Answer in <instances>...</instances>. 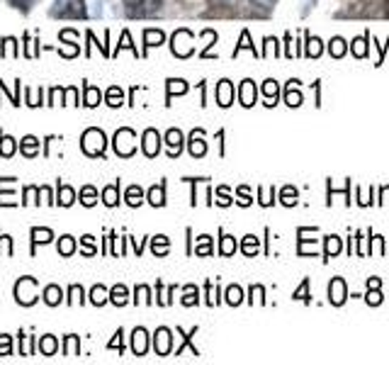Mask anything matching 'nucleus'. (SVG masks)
<instances>
[{
	"label": "nucleus",
	"mask_w": 389,
	"mask_h": 365,
	"mask_svg": "<svg viewBox=\"0 0 389 365\" xmlns=\"http://www.w3.org/2000/svg\"><path fill=\"white\" fill-rule=\"evenodd\" d=\"M105 146H107V139H105V132L98 129V127H91V129L83 132V139H81V149L88 153V156H103Z\"/></svg>",
	"instance_id": "obj_1"
},
{
	"label": "nucleus",
	"mask_w": 389,
	"mask_h": 365,
	"mask_svg": "<svg viewBox=\"0 0 389 365\" xmlns=\"http://www.w3.org/2000/svg\"><path fill=\"white\" fill-rule=\"evenodd\" d=\"M163 0H124V10L129 18H149V15L159 13Z\"/></svg>",
	"instance_id": "obj_2"
},
{
	"label": "nucleus",
	"mask_w": 389,
	"mask_h": 365,
	"mask_svg": "<svg viewBox=\"0 0 389 365\" xmlns=\"http://www.w3.org/2000/svg\"><path fill=\"white\" fill-rule=\"evenodd\" d=\"M114 151H117V156L122 158H129L131 153L136 151V134L129 129V127H122V129H117V134H114Z\"/></svg>",
	"instance_id": "obj_3"
},
{
	"label": "nucleus",
	"mask_w": 389,
	"mask_h": 365,
	"mask_svg": "<svg viewBox=\"0 0 389 365\" xmlns=\"http://www.w3.org/2000/svg\"><path fill=\"white\" fill-rule=\"evenodd\" d=\"M15 300L20 305L29 307L37 302V278H20L18 285H15Z\"/></svg>",
	"instance_id": "obj_4"
},
{
	"label": "nucleus",
	"mask_w": 389,
	"mask_h": 365,
	"mask_svg": "<svg viewBox=\"0 0 389 365\" xmlns=\"http://www.w3.org/2000/svg\"><path fill=\"white\" fill-rule=\"evenodd\" d=\"M171 49L176 56L180 59H187V56L194 51V44H192V32L190 30H178L171 39Z\"/></svg>",
	"instance_id": "obj_5"
},
{
	"label": "nucleus",
	"mask_w": 389,
	"mask_h": 365,
	"mask_svg": "<svg viewBox=\"0 0 389 365\" xmlns=\"http://www.w3.org/2000/svg\"><path fill=\"white\" fill-rule=\"evenodd\" d=\"M329 300H331V305H336V307H341L348 300V288H345L343 278H334L329 283Z\"/></svg>",
	"instance_id": "obj_6"
},
{
	"label": "nucleus",
	"mask_w": 389,
	"mask_h": 365,
	"mask_svg": "<svg viewBox=\"0 0 389 365\" xmlns=\"http://www.w3.org/2000/svg\"><path fill=\"white\" fill-rule=\"evenodd\" d=\"M239 100L244 108H253L256 100H258V86H256L251 78H246V81L239 86Z\"/></svg>",
	"instance_id": "obj_7"
},
{
	"label": "nucleus",
	"mask_w": 389,
	"mask_h": 365,
	"mask_svg": "<svg viewBox=\"0 0 389 365\" xmlns=\"http://www.w3.org/2000/svg\"><path fill=\"white\" fill-rule=\"evenodd\" d=\"M141 149L149 158H154L156 153L161 151V134L156 129H146L144 136H141Z\"/></svg>",
	"instance_id": "obj_8"
},
{
	"label": "nucleus",
	"mask_w": 389,
	"mask_h": 365,
	"mask_svg": "<svg viewBox=\"0 0 389 365\" xmlns=\"http://www.w3.org/2000/svg\"><path fill=\"white\" fill-rule=\"evenodd\" d=\"M154 348L159 356H168L173 348V336H171V329H166V326H161V329H156L154 334Z\"/></svg>",
	"instance_id": "obj_9"
},
{
	"label": "nucleus",
	"mask_w": 389,
	"mask_h": 365,
	"mask_svg": "<svg viewBox=\"0 0 389 365\" xmlns=\"http://www.w3.org/2000/svg\"><path fill=\"white\" fill-rule=\"evenodd\" d=\"M131 351L136 353V356H144L146 351H149V334H146V329H134V334H131Z\"/></svg>",
	"instance_id": "obj_10"
},
{
	"label": "nucleus",
	"mask_w": 389,
	"mask_h": 365,
	"mask_svg": "<svg viewBox=\"0 0 389 365\" xmlns=\"http://www.w3.org/2000/svg\"><path fill=\"white\" fill-rule=\"evenodd\" d=\"M207 153V141H204V132L194 129L190 136V156L192 158H202Z\"/></svg>",
	"instance_id": "obj_11"
},
{
	"label": "nucleus",
	"mask_w": 389,
	"mask_h": 365,
	"mask_svg": "<svg viewBox=\"0 0 389 365\" xmlns=\"http://www.w3.org/2000/svg\"><path fill=\"white\" fill-rule=\"evenodd\" d=\"M234 103V86H231V81H219L217 86V105H222V108H229V105Z\"/></svg>",
	"instance_id": "obj_12"
},
{
	"label": "nucleus",
	"mask_w": 389,
	"mask_h": 365,
	"mask_svg": "<svg viewBox=\"0 0 389 365\" xmlns=\"http://www.w3.org/2000/svg\"><path fill=\"white\" fill-rule=\"evenodd\" d=\"M166 146L171 156H178L183 149V132L180 129H168L166 132Z\"/></svg>",
	"instance_id": "obj_13"
},
{
	"label": "nucleus",
	"mask_w": 389,
	"mask_h": 365,
	"mask_svg": "<svg viewBox=\"0 0 389 365\" xmlns=\"http://www.w3.org/2000/svg\"><path fill=\"white\" fill-rule=\"evenodd\" d=\"M285 103L290 105V108H299V105L304 103L302 98V91H299V81H290L285 88Z\"/></svg>",
	"instance_id": "obj_14"
},
{
	"label": "nucleus",
	"mask_w": 389,
	"mask_h": 365,
	"mask_svg": "<svg viewBox=\"0 0 389 365\" xmlns=\"http://www.w3.org/2000/svg\"><path fill=\"white\" fill-rule=\"evenodd\" d=\"M261 93H263V98L268 100L265 105H275L277 95H280V83H277V81H272V78H268V81L261 86Z\"/></svg>",
	"instance_id": "obj_15"
},
{
	"label": "nucleus",
	"mask_w": 389,
	"mask_h": 365,
	"mask_svg": "<svg viewBox=\"0 0 389 365\" xmlns=\"http://www.w3.org/2000/svg\"><path fill=\"white\" fill-rule=\"evenodd\" d=\"M149 203L154 205V207H163V205H166V185L159 183L149 190Z\"/></svg>",
	"instance_id": "obj_16"
},
{
	"label": "nucleus",
	"mask_w": 389,
	"mask_h": 365,
	"mask_svg": "<svg viewBox=\"0 0 389 365\" xmlns=\"http://www.w3.org/2000/svg\"><path fill=\"white\" fill-rule=\"evenodd\" d=\"M110 302L117 305V307L127 305V302H129V293H127V288H124V285H114V288L110 290Z\"/></svg>",
	"instance_id": "obj_17"
},
{
	"label": "nucleus",
	"mask_w": 389,
	"mask_h": 365,
	"mask_svg": "<svg viewBox=\"0 0 389 365\" xmlns=\"http://www.w3.org/2000/svg\"><path fill=\"white\" fill-rule=\"evenodd\" d=\"M103 203L107 205V207H114V205L119 203V183H112L103 190Z\"/></svg>",
	"instance_id": "obj_18"
},
{
	"label": "nucleus",
	"mask_w": 389,
	"mask_h": 365,
	"mask_svg": "<svg viewBox=\"0 0 389 365\" xmlns=\"http://www.w3.org/2000/svg\"><path fill=\"white\" fill-rule=\"evenodd\" d=\"M20 149H22V153L25 156H37V153H39V139H37V136H25L22 141H20Z\"/></svg>",
	"instance_id": "obj_19"
},
{
	"label": "nucleus",
	"mask_w": 389,
	"mask_h": 365,
	"mask_svg": "<svg viewBox=\"0 0 389 365\" xmlns=\"http://www.w3.org/2000/svg\"><path fill=\"white\" fill-rule=\"evenodd\" d=\"M258 248H261L258 236H253V234L244 236V241H241V251H244L246 256H256V253H258Z\"/></svg>",
	"instance_id": "obj_20"
},
{
	"label": "nucleus",
	"mask_w": 389,
	"mask_h": 365,
	"mask_svg": "<svg viewBox=\"0 0 389 365\" xmlns=\"http://www.w3.org/2000/svg\"><path fill=\"white\" fill-rule=\"evenodd\" d=\"M127 205L129 207H139L141 203H144V190L139 188V185H131V188H127Z\"/></svg>",
	"instance_id": "obj_21"
},
{
	"label": "nucleus",
	"mask_w": 389,
	"mask_h": 365,
	"mask_svg": "<svg viewBox=\"0 0 389 365\" xmlns=\"http://www.w3.org/2000/svg\"><path fill=\"white\" fill-rule=\"evenodd\" d=\"M345 49H348V46H345L343 37H334V39L329 41V54L334 56V59H341V56L345 54Z\"/></svg>",
	"instance_id": "obj_22"
},
{
	"label": "nucleus",
	"mask_w": 389,
	"mask_h": 365,
	"mask_svg": "<svg viewBox=\"0 0 389 365\" xmlns=\"http://www.w3.org/2000/svg\"><path fill=\"white\" fill-rule=\"evenodd\" d=\"M39 351L44 353V356H54V353L59 351V341H56L54 336H41L39 338Z\"/></svg>",
	"instance_id": "obj_23"
},
{
	"label": "nucleus",
	"mask_w": 389,
	"mask_h": 365,
	"mask_svg": "<svg viewBox=\"0 0 389 365\" xmlns=\"http://www.w3.org/2000/svg\"><path fill=\"white\" fill-rule=\"evenodd\" d=\"M61 15H66V18H83L86 15V5H83V0H68V8Z\"/></svg>",
	"instance_id": "obj_24"
},
{
	"label": "nucleus",
	"mask_w": 389,
	"mask_h": 365,
	"mask_svg": "<svg viewBox=\"0 0 389 365\" xmlns=\"http://www.w3.org/2000/svg\"><path fill=\"white\" fill-rule=\"evenodd\" d=\"M187 93V83L183 81V78H171L168 81V100L173 98V95H185Z\"/></svg>",
	"instance_id": "obj_25"
},
{
	"label": "nucleus",
	"mask_w": 389,
	"mask_h": 365,
	"mask_svg": "<svg viewBox=\"0 0 389 365\" xmlns=\"http://www.w3.org/2000/svg\"><path fill=\"white\" fill-rule=\"evenodd\" d=\"M61 297H64V293H61V288H56V285H49V288L44 290V302L49 305V307L59 305Z\"/></svg>",
	"instance_id": "obj_26"
},
{
	"label": "nucleus",
	"mask_w": 389,
	"mask_h": 365,
	"mask_svg": "<svg viewBox=\"0 0 389 365\" xmlns=\"http://www.w3.org/2000/svg\"><path fill=\"white\" fill-rule=\"evenodd\" d=\"M73 200H76V190H73L71 185H59V205L71 207Z\"/></svg>",
	"instance_id": "obj_27"
},
{
	"label": "nucleus",
	"mask_w": 389,
	"mask_h": 365,
	"mask_svg": "<svg viewBox=\"0 0 389 365\" xmlns=\"http://www.w3.org/2000/svg\"><path fill=\"white\" fill-rule=\"evenodd\" d=\"M168 248H171V241H168V236H154V241H151V251L156 253V256H166Z\"/></svg>",
	"instance_id": "obj_28"
},
{
	"label": "nucleus",
	"mask_w": 389,
	"mask_h": 365,
	"mask_svg": "<svg viewBox=\"0 0 389 365\" xmlns=\"http://www.w3.org/2000/svg\"><path fill=\"white\" fill-rule=\"evenodd\" d=\"M338 253H341V239L336 234L326 236V251H324V256L326 258H334V256H338Z\"/></svg>",
	"instance_id": "obj_29"
},
{
	"label": "nucleus",
	"mask_w": 389,
	"mask_h": 365,
	"mask_svg": "<svg viewBox=\"0 0 389 365\" xmlns=\"http://www.w3.org/2000/svg\"><path fill=\"white\" fill-rule=\"evenodd\" d=\"M110 300V293L103 288V285H95V288L91 290V302L95 305V307H103L105 302Z\"/></svg>",
	"instance_id": "obj_30"
},
{
	"label": "nucleus",
	"mask_w": 389,
	"mask_h": 365,
	"mask_svg": "<svg viewBox=\"0 0 389 365\" xmlns=\"http://www.w3.org/2000/svg\"><path fill=\"white\" fill-rule=\"evenodd\" d=\"M194 253H197V256H209V253H212V236H207V234L197 236V246H194Z\"/></svg>",
	"instance_id": "obj_31"
},
{
	"label": "nucleus",
	"mask_w": 389,
	"mask_h": 365,
	"mask_svg": "<svg viewBox=\"0 0 389 365\" xmlns=\"http://www.w3.org/2000/svg\"><path fill=\"white\" fill-rule=\"evenodd\" d=\"M81 203L86 205V207H93V205L98 203V190L93 188V185H86V188L81 190Z\"/></svg>",
	"instance_id": "obj_32"
},
{
	"label": "nucleus",
	"mask_w": 389,
	"mask_h": 365,
	"mask_svg": "<svg viewBox=\"0 0 389 365\" xmlns=\"http://www.w3.org/2000/svg\"><path fill=\"white\" fill-rule=\"evenodd\" d=\"M163 39H166V34H163L161 30H146L144 32L146 46H159V44H163Z\"/></svg>",
	"instance_id": "obj_33"
},
{
	"label": "nucleus",
	"mask_w": 389,
	"mask_h": 365,
	"mask_svg": "<svg viewBox=\"0 0 389 365\" xmlns=\"http://www.w3.org/2000/svg\"><path fill=\"white\" fill-rule=\"evenodd\" d=\"M365 302L370 307L382 305V293H380V285H367V295H365Z\"/></svg>",
	"instance_id": "obj_34"
},
{
	"label": "nucleus",
	"mask_w": 389,
	"mask_h": 365,
	"mask_svg": "<svg viewBox=\"0 0 389 365\" xmlns=\"http://www.w3.org/2000/svg\"><path fill=\"white\" fill-rule=\"evenodd\" d=\"M15 139L13 136H5V134H0V156H5V158H10L15 153Z\"/></svg>",
	"instance_id": "obj_35"
},
{
	"label": "nucleus",
	"mask_w": 389,
	"mask_h": 365,
	"mask_svg": "<svg viewBox=\"0 0 389 365\" xmlns=\"http://www.w3.org/2000/svg\"><path fill=\"white\" fill-rule=\"evenodd\" d=\"M124 103V93H122V88H117V86H112L107 91V105L110 108H119V105Z\"/></svg>",
	"instance_id": "obj_36"
},
{
	"label": "nucleus",
	"mask_w": 389,
	"mask_h": 365,
	"mask_svg": "<svg viewBox=\"0 0 389 365\" xmlns=\"http://www.w3.org/2000/svg\"><path fill=\"white\" fill-rule=\"evenodd\" d=\"M100 100H103V93H100L95 86H86V100H83V103H86L88 108H95V105H100Z\"/></svg>",
	"instance_id": "obj_37"
},
{
	"label": "nucleus",
	"mask_w": 389,
	"mask_h": 365,
	"mask_svg": "<svg viewBox=\"0 0 389 365\" xmlns=\"http://www.w3.org/2000/svg\"><path fill=\"white\" fill-rule=\"evenodd\" d=\"M236 248H239V243H236L234 236H222V241H219V253L222 256H231Z\"/></svg>",
	"instance_id": "obj_38"
},
{
	"label": "nucleus",
	"mask_w": 389,
	"mask_h": 365,
	"mask_svg": "<svg viewBox=\"0 0 389 365\" xmlns=\"http://www.w3.org/2000/svg\"><path fill=\"white\" fill-rule=\"evenodd\" d=\"M280 203L285 205V207H292V205H297V190H294L292 185H287V188H282V193H280Z\"/></svg>",
	"instance_id": "obj_39"
},
{
	"label": "nucleus",
	"mask_w": 389,
	"mask_h": 365,
	"mask_svg": "<svg viewBox=\"0 0 389 365\" xmlns=\"http://www.w3.org/2000/svg\"><path fill=\"white\" fill-rule=\"evenodd\" d=\"M227 302L231 307H236V305L244 302V290H241L239 285H231V288L227 290Z\"/></svg>",
	"instance_id": "obj_40"
},
{
	"label": "nucleus",
	"mask_w": 389,
	"mask_h": 365,
	"mask_svg": "<svg viewBox=\"0 0 389 365\" xmlns=\"http://www.w3.org/2000/svg\"><path fill=\"white\" fill-rule=\"evenodd\" d=\"M324 46H322V39H314V37H309L307 39V56L309 59H317V56H322Z\"/></svg>",
	"instance_id": "obj_41"
},
{
	"label": "nucleus",
	"mask_w": 389,
	"mask_h": 365,
	"mask_svg": "<svg viewBox=\"0 0 389 365\" xmlns=\"http://www.w3.org/2000/svg\"><path fill=\"white\" fill-rule=\"evenodd\" d=\"M76 251V239L73 236H61L59 239V253L61 256H71Z\"/></svg>",
	"instance_id": "obj_42"
},
{
	"label": "nucleus",
	"mask_w": 389,
	"mask_h": 365,
	"mask_svg": "<svg viewBox=\"0 0 389 365\" xmlns=\"http://www.w3.org/2000/svg\"><path fill=\"white\" fill-rule=\"evenodd\" d=\"M54 239V231L51 229H32V243H49Z\"/></svg>",
	"instance_id": "obj_43"
},
{
	"label": "nucleus",
	"mask_w": 389,
	"mask_h": 365,
	"mask_svg": "<svg viewBox=\"0 0 389 365\" xmlns=\"http://www.w3.org/2000/svg\"><path fill=\"white\" fill-rule=\"evenodd\" d=\"M350 51H353L355 56H367V37H360V39H353V44H350Z\"/></svg>",
	"instance_id": "obj_44"
},
{
	"label": "nucleus",
	"mask_w": 389,
	"mask_h": 365,
	"mask_svg": "<svg viewBox=\"0 0 389 365\" xmlns=\"http://www.w3.org/2000/svg\"><path fill=\"white\" fill-rule=\"evenodd\" d=\"M197 295H199V290L194 288V285H187V288H185V297H183V305H185V307L197 305V302H199Z\"/></svg>",
	"instance_id": "obj_45"
},
{
	"label": "nucleus",
	"mask_w": 389,
	"mask_h": 365,
	"mask_svg": "<svg viewBox=\"0 0 389 365\" xmlns=\"http://www.w3.org/2000/svg\"><path fill=\"white\" fill-rule=\"evenodd\" d=\"M3 44H5V49L0 51L3 56H18V54H20V51H18V41H15L13 37H8V39H5Z\"/></svg>",
	"instance_id": "obj_46"
},
{
	"label": "nucleus",
	"mask_w": 389,
	"mask_h": 365,
	"mask_svg": "<svg viewBox=\"0 0 389 365\" xmlns=\"http://www.w3.org/2000/svg\"><path fill=\"white\" fill-rule=\"evenodd\" d=\"M136 302H144V305H149L151 302V290L149 288H146V285H139V288H136Z\"/></svg>",
	"instance_id": "obj_47"
},
{
	"label": "nucleus",
	"mask_w": 389,
	"mask_h": 365,
	"mask_svg": "<svg viewBox=\"0 0 389 365\" xmlns=\"http://www.w3.org/2000/svg\"><path fill=\"white\" fill-rule=\"evenodd\" d=\"M15 178H0V185H10ZM0 205H15L13 193H0Z\"/></svg>",
	"instance_id": "obj_48"
},
{
	"label": "nucleus",
	"mask_w": 389,
	"mask_h": 365,
	"mask_svg": "<svg viewBox=\"0 0 389 365\" xmlns=\"http://www.w3.org/2000/svg\"><path fill=\"white\" fill-rule=\"evenodd\" d=\"M294 300H302V302H309V280H304L302 285H299V290H294Z\"/></svg>",
	"instance_id": "obj_49"
},
{
	"label": "nucleus",
	"mask_w": 389,
	"mask_h": 365,
	"mask_svg": "<svg viewBox=\"0 0 389 365\" xmlns=\"http://www.w3.org/2000/svg\"><path fill=\"white\" fill-rule=\"evenodd\" d=\"M66 356H76L78 353V336H66Z\"/></svg>",
	"instance_id": "obj_50"
},
{
	"label": "nucleus",
	"mask_w": 389,
	"mask_h": 365,
	"mask_svg": "<svg viewBox=\"0 0 389 365\" xmlns=\"http://www.w3.org/2000/svg\"><path fill=\"white\" fill-rule=\"evenodd\" d=\"M217 205H222V207H227V205H231V198H229V190L224 188H217Z\"/></svg>",
	"instance_id": "obj_51"
},
{
	"label": "nucleus",
	"mask_w": 389,
	"mask_h": 365,
	"mask_svg": "<svg viewBox=\"0 0 389 365\" xmlns=\"http://www.w3.org/2000/svg\"><path fill=\"white\" fill-rule=\"evenodd\" d=\"M241 49H253V51H258V49H256V46H253V44H251V39H249V32H244V34H241V44H239V46H236L234 56H236V54H239V51H241Z\"/></svg>",
	"instance_id": "obj_52"
},
{
	"label": "nucleus",
	"mask_w": 389,
	"mask_h": 365,
	"mask_svg": "<svg viewBox=\"0 0 389 365\" xmlns=\"http://www.w3.org/2000/svg\"><path fill=\"white\" fill-rule=\"evenodd\" d=\"M83 253H86V256H93V253H95V241H93V236H83Z\"/></svg>",
	"instance_id": "obj_53"
},
{
	"label": "nucleus",
	"mask_w": 389,
	"mask_h": 365,
	"mask_svg": "<svg viewBox=\"0 0 389 365\" xmlns=\"http://www.w3.org/2000/svg\"><path fill=\"white\" fill-rule=\"evenodd\" d=\"M236 195H239V203L241 205H244V207H249V205H251V193H249V188H246V185H241V188H239V193H236Z\"/></svg>",
	"instance_id": "obj_54"
},
{
	"label": "nucleus",
	"mask_w": 389,
	"mask_h": 365,
	"mask_svg": "<svg viewBox=\"0 0 389 365\" xmlns=\"http://www.w3.org/2000/svg\"><path fill=\"white\" fill-rule=\"evenodd\" d=\"M13 346H10V336H0V356H10Z\"/></svg>",
	"instance_id": "obj_55"
},
{
	"label": "nucleus",
	"mask_w": 389,
	"mask_h": 365,
	"mask_svg": "<svg viewBox=\"0 0 389 365\" xmlns=\"http://www.w3.org/2000/svg\"><path fill=\"white\" fill-rule=\"evenodd\" d=\"M81 305L83 302V290H81V285H73L71 288V305Z\"/></svg>",
	"instance_id": "obj_56"
},
{
	"label": "nucleus",
	"mask_w": 389,
	"mask_h": 365,
	"mask_svg": "<svg viewBox=\"0 0 389 365\" xmlns=\"http://www.w3.org/2000/svg\"><path fill=\"white\" fill-rule=\"evenodd\" d=\"M265 54H280V46H277V41L275 39H270V37H268L265 39Z\"/></svg>",
	"instance_id": "obj_57"
},
{
	"label": "nucleus",
	"mask_w": 389,
	"mask_h": 365,
	"mask_svg": "<svg viewBox=\"0 0 389 365\" xmlns=\"http://www.w3.org/2000/svg\"><path fill=\"white\" fill-rule=\"evenodd\" d=\"M107 348H119V351H122V348H124V346H122V329H119L117 334H114L112 341L107 343Z\"/></svg>",
	"instance_id": "obj_58"
},
{
	"label": "nucleus",
	"mask_w": 389,
	"mask_h": 365,
	"mask_svg": "<svg viewBox=\"0 0 389 365\" xmlns=\"http://www.w3.org/2000/svg\"><path fill=\"white\" fill-rule=\"evenodd\" d=\"M10 5H15V8H20L22 13H27L29 10V0H10Z\"/></svg>",
	"instance_id": "obj_59"
},
{
	"label": "nucleus",
	"mask_w": 389,
	"mask_h": 365,
	"mask_svg": "<svg viewBox=\"0 0 389 365\" xmlns=\"http://www.w3.org/2000/svg\"><path fill=\"white\" fill-rule=\"evenodd\" d=\"M119 46H127V49H134V44H131V39H129L127 32L122 34V41H119ZM134 51H136V49H134Z\"/></svg>",
	"instance_id": "obj_60"
},
{
	"label": "nucleus",
	"mask_w": 389,
	"mask_h": 365,
	"mask_svg": "<svg viewBox=\"0 0 389 365\" xmlns=\"http://www.w3.org/2000/svg\"><path fill=\"white\" fill-rule=\"evenodd\" d=\"M207 39L214 41V39H217V34H214V32H207ZM209 46H212V44H207V49L202 51V56H209Z\"/></svg>",
	"instance_id": "obj_61"
},
{
	"label": "nucleus",
	"mask_w": 389,
	"mask_h": 365,
	"mask_svg": "<svg viewBox=\"0 0 389 365\" xmlns=\"http://www.w3.org/2000/svg\"><path fill=\"white\" fill-rule=\"evenodd\" d=\"M256 3H263V5H265V8H270V5L275 3V0H256Z\"/></svg>",
	"instance_id": "obj_62"
}]
</instances>
